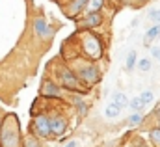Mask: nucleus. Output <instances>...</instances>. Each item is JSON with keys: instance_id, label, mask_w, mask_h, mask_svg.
I'll use <instances>...</instances> for the list:
<instances>
[{"instance_id": "obj_22", "label": "nucleus", "mask_w": 160, "mask_h": 147, "mask_svg": "<svg viewBox=\"0 0 160 147\" xmlns=\"http://www.w3.org/2000/svg\"><path fill=\"white\" fill-rule=\"evenodd\" d=\"M63 147H77V142H69V144H65Z\"/></svg>"}, {"instance_id": "obj_12", "label": "nucleus", "mask_w": 160, "mask_h": 147, "mask_svg": "<svg viewBox=\"0 0 160 147\" xmlns=\"http://www.w3.org/2000/svg\"><path fill=\"white\" fill-rule=\"evenodd\" d=\"M43 93H45V95H58V88H56L52 82H45V86H43Z\"/></svg>"}, {"instance_id": "obj_9", "label": "nucleus", "mask_w": 160, "mask_h": 147, "mask_svg": "<svg viewBox=\"0 0 160 147\" xmlns=\"http://www.w3.org/2000/svg\"><path fill=\"white\" fill-rule=\"evenodd\" d=\"M86 2H88V0H75L73 6L67 9V13H69V15H77L82 8H86Z\"/></svg>"}, {"instance_id": "obj_17", "label": "nucleus", "mask_w": 160, "mask_h": 147, "mask_svg": "<svg viewBox=\"0 0 160 147\" xmlns=\"http://www.w3.org/2000/svg\"><path fill=\"white\" fill-rule=\"evenodd\" d=\"M149 138H151V142L157 147H160V129H153V130L149 132Z\"/></svg>"}, {"instance_id": "obj_6", "label": "nucleus", "mask_w": 160, "mask_h": 147, "mask_svg": "<svg viewBox=\"0 0 160 147\" xmlns=\"http://www.w3.org/2000/svg\"><path fill=\"white\" fill-rule=\"evenodd\" d=\"M34 30H36V34H38L39 37H45V36L50 34V30H48L45 19H36V23H34Z\"/></svg>"}, {"instance_id": "obj_10", "label": "nucleus", "mask_w": 160, "mask_h": 147, "mask_svg": "<svg viewBox=\"0 0 160 147\" xmlns=\"http://www.w3.org/2000/svg\"><path fill=\"white\" fill-rule=\"evenodd\" d=\"M151 65H153V63H151V60H149V58H143V60H140V62L136 63V67H138L142 73H147V71H151Z\"/></svg>"}, {"instance_id": "obj_21", "label": "nucleus", "mask_w": 160, "mask_h": 147, "mask_svg": "<svg viewBox=\"0 0 160 147\" xmlns=\"http://www.w3.org/2000/svg\"><path fill=\"white\" fill-rule=\"evenodd\" d=\"M151 54H153V58H160V47H153Z\"/></svg>"}, {"instance_id": "obj_20", "label": "nucleus", "mask_w": 160, "mask_h": 147, "mask_svg": "<svg viewBox=\"0 0 160 147\" xmlns=\"http://www.w3.org/2000/svg\"><path fill=\"white\" fill-rule=\"evenodd\" d=\"M26 147H39V144H38L36 138H28L26 140Z\"/></svg>"}, {"instance_id": "obj_13", "label": "nucleus", "mask_w": 160, "mask_h": 147, "mask_svg": "<svg viewBox=\"0 0 160 147\" xmlns=\"http://www.w3.org/2000/svg\"><path fill=\"white\" fill-rule=\"evenodd\" d=\"M114 103H116V104H119L121 108H123V106H127V103H128V101H127L125 93H121V91H116V93H114Z\"/></svg>"}, {"instance_id": "obj_1", "label": "nucleus", "mask_w": 160, "mask_h": 147, "mask_svg": "<svg viewBox=\"0 0 160 147\" xmlns=\"http://www.w3.org/2000/svg\"><path fill=\"white\" fill-rule=\"evenodd\" d=\"M34 132H36V136L38 138H48V136H52L50 134V121H48V117L47 115H38L36 119H34Z\"/></svg>"}, {"instance_id": "obj_7", "label": "nucleus", "mask_w": 160, "mask_h": 147, "mask_svg": "<svg viewBox=\"0 0 160 147\" xmlns=\"http://www.w3.org/2000/svg\"><path fill=\"white\" fill-rule=\"evenodd\" d=\"M119 112H121V106L119 104H116L114 101L106 106V110H104V114H106V117H110V119H114V117H118L119 115Z\"/></svg>"}, {"instance_id": "obj_11", "label": "nucleus", "mask_w": 160, "mask_h": 147, "mask_svg": "<svg viewBox=\"0 0 160 147\" xmlns=\"http://www.w3.org/2000/svg\"><path fill=\"white\" fill-rule=\"evenodd\" d=\"M158 34H160V24L153 26V28H149V30H147V34H145V43H149L151 39H155Z\"/></svg>"}, {"instance_id": "obj_4", "label": "nucleus", "mask_w": 160, "mask_h": 147, "mask_svg": "<svg viewBox=\"0 0 160 147\" xmlns=\"http://www.w3.org/2000/svg\"><path fill=\"white\" fill-rule=\"evenodd\" d=\"M62 84H63L67 89H77V91H82V88L78 86L77 76L71 73V71H67V69H63V71H62Z\"/></svg>"}, {"instance_id": "obj_18", "label": "nucleus", "mask_w": 160, "mask_h": 147, "mask_svg": "<svg viewBox=\"0 0 160 147\" xmlns=\"http://www.w3.org/2000/svg\"><path fill=\"white\" fill-rule=\"evenodd\" d=\"M128 123H130V125H140V123H142V115H140L138 112L132 114V115L128 117Z\"/></svg>"}, {"instance_id": "obj_16", "label": "nucleus", "mask_w": 160, "mask_h": 147, "mask_svg": "<svg viewBox=\"0 0 160 147\" xmlns=\"http://www.w3.org/2000/svg\"><path fill=\"white\" fill-rule=\"evenodd\" d=\"M140 99H142V103H143V104H149V103L155 99V95H153V91H151V89H145V91H142Z\"/></svg>"}, {"instance_id": "obj_19", "label": "nucleus", "mask_w": 160, "mask_h": 147, "mask_svg": "<svg viewBox=\"0 0 160 147\" xmlns=\"http://www.w3.org/2000/svg\"><path fill=\"white\" fill-rule=\"evenodd\" d=\"M147 15H149V17H151L153 21H157V23H160V9H158V11H157V9H151V11H149Z\"/></svg>"}, {"instance_id": "obj_15", "label": "nucleus", "mask_w": 160, "mask_h": 147, "mask_svg": "<svg viewBox=\"0 0 160 147\" xmlns=\"http://www.w3.org/2000/svg\"><path fill=\"white\" fill-rule=\"evenodd\" d=\"M134 67H136V52L132 50V52H128V56H127V69L132 71Z\"/></svg>"}, {"instance_id": "obj_3", "label": "nucleus", "mask_w": 160, "mask_h": 147, "mask_svg": "<svg viewBox=\"0 0 160 147\" xmlns=\"http://www.w3.org/2000/svg\"><path fill=\"white\" fill-rule=\"evenodd\" d=\"M48 121H50V134H52V136H62V134L65 132V129H67L65 117L54 115V117H48Z\"/></svg>"}, {"instance_id": "obj_24", "label": "nucleus", "mask_w": 160, "mask_h": 147, "mask_svg": "<svg viewBox=\"0 0 160 147\" xmlns=\"http://www.w3.org/2000/svg\"><path fill=\"white\" fill-rule=\"evenodd\" d=\"M158 62H160V58H158Z\"/></svg>"}, {"instance_id": "obj_23", "label": "nucleus", "mask_w": 160, "mask_h": 147, "mask_svg": "<svg viewBox=\"0 0 160 147\" xmlns=\"http://www.w3.org/2000/svg\"><path fill=\"white\" fill-rule=\"evenodd\" d=\"M157 114H158V115H160V106H158V110H157Z\"/></svg>"}, {"instance_id": "obj_2", "label": "nucleus", "mask_w": 160, "mask_h": 147, "mask_svg": "<svg viewBox=\"0 0 160 147\" xmlns=\"http://www.w3.org/2000/svg\"><path fill=\"white\" fill-rule=\"evenodd\" d=\"M80 78H82L88 86H93V84H97V82L101 80V74H99V69H97V67L88 65V67H84V69L80 71Z\"/></svg>"}, {"instance_id": "obj_14", "label": "nucleus", "mask_w": 160, "mask_h": 147, "mask_svg": "<svg viewBox=\"0 0 160 147\" xmlns=\"http://www.w3.org/2000/svg\"><path fill=\"white\" fill-rule=\"evenodd\" d=\"M128 104H130V108H132L134 112H142V110H143V106H145V104L142 103V99H140V97H134Z\"/></svg>"}, {"instance_id": "obj_8", "label": "nucleus", "mask_w": 160, "mask_h": 147, "mask_svg": "<svg viewBox=\"0 0 160 147\" xmlns=\"http://www.w3.org/2000/svg\"><path fill=\"white\" fill-rule=\"evenodd\" d=\"M102 2H104V0H88V2H86V11H88V13L99 11V9L102 8Z\"/></svg>"}, {"instance_id": "obj_5", "label": "nucleus", "mask_w": 160, "mask_h": 147, "mask_svg": "<svg viewBox=\"0 0 160 147\" xmlns=\"http://www.w3.org/2000/svg\"><path fill=\"white\" fill-rule=\"evenodd\" d=\"M101 23H102L101 13H99V11H93V13H88V17H86V21H84V26L91 28V26H99Z\"/></svg>"}]
</instances>
